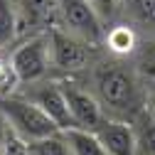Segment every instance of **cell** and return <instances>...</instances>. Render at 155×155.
I'll use <instances>...</instances> for the list:
<instances>
[{
    "instance_id": "cell-1",
    "label": "cell",
    "mask_w": 155,
    "mask_h": 155,
    "mask_svg": "<svg viewBox=\"0 0 155 155\" xmlns=\"http://www.w3.org/2000/svg\"><path fill=\"white\" fill-rule=\"evenodd\" d=\"M0 113L8 118L10 128L20 135L22 140L45 138V135H52V133L62 130L35 101L10 99V96H5V99L0 101Z\"/></svg>"
},
{
    "instance_id": "cell-2",
    "label": "cell",
    "mask_w": 155,
    "mask_h": 155,
    "mask_svg": "<svg viewBox=\"0 0 155 155\" xmlns=\"http://www.w3.org/2000/svg\"><path fill=\"white\" fill-rule=\"evenodd\" d=\"M96 86H99L101 101L113 111H133L138 106V84L128 71L118 67L101 69L96 76Z\"/></svg>"
},
{
    "instance_id": "cell-3",
    "label": "cell",
    "mask_w": 155,
    "mask_h": 155,
    "mask_svg": "<svg viewBox=\"0 0 155 155\" xmlns=\"http://www.w3.org/2000/svg\"><path fill=\"white\" fill-rule=\"evenodd\" d=\"M10 62L20 81H27V84L40 81L47 74L49 62H52V45L47 37H32L30 42L15 49Z\"/></svg>"
},
{
    "instance_id": "cell-4",
    "label": "cell",
    "mask_w": 155,
    "mask_h": 155,
    "mask_svg": "<svg viewBox=\"0 0 155 155\" xmlns=\"http://www.w3.org/2000/svg\"><path fill=\"white\" fill-rule=\"evenodd\" d=\"M59 12L71 35H76L86 45L101 42V37H104L101 22L96 17L94 8L89 5V0H59Z\"/></svg>"
},
{
    "instance_id": "cell-5",
    "label": "cell",
    "mask_w": 155,
    "mask_h": 155,
    "mask_svg": "<svg viewBox=\"0 0 155 155\" xmlns=\"http://www.w3.org/2000/svg\"><path fill=\"white\" fill-rule=\"evenodd\" d=\"M52 45V64L62 71H76L86 67L89 62V52L84 47V40H79L76 35H71L69 30H52L49 37Z\"/></svg>"
},
{
    "instance_id": "cell-6",
    "label": "cell",
    "mask_w": 155,
    "mask_h": 155,
    "mask_svg": "<svg viewBox=\"0 0 155 155\" xmlns=\"http://www.w3.org/2000/svg\"><path fill=\"white\" fill-rule=\"evenodd\" d=\"M30 101H35L62 130L74 128V118H71V111H69V101H67L64 86H59V84H42V86L35 89V94L30 96Z\"/></svg>"
},
{
    "instance_id": "cell-7",
    "label": "cell",
    "mask_w": 155,
    "mask_h": 155,
    "mask_svg": "<svg viewBox=\"0 0 155 155\" xmlns=\"http://www.w3.org/2000/svg\"><path fill=\"white\" fill-rule=\"evenodd\" d=\"M96 135L108 155H138V135L128 123L104 118V123L96 128Z\"/></svg>"
},
{
    "instance_id": "cell-8",
    "label": "cell",
    "mask_w": 155,
    "mask_h": 155,
    "mask_svg": "<svg viewBox=\"0 0 155 155\" xmlns=\"http://www.w3.org/2000/svg\"><path fill=\"white\" fill-rule=\"evenodd\" d=\"M67 94V101H69V111H71V118L76 128H86V130H96L104 123V113L99 101L94 99L91 94L76 89V86H64Z\"/></svg>"
},
{
    "instance_id": "cell-9",
    "label": "cell",
    "mask_w": 155,
    "mask_h": 155,
    "mask_svg": "<svg viewBox=\"0 0 155 155\" xmlns=\"http://www.w3.org/2000/svg\"><path fill=\"white\" fill-rule=\"evenodd\" d=\"M64 135H67V143H69L74 155H108L104 143L96 135V130H86V128L74 126V128H67Z\"/></svg>"
},
{
    "instance_id": "cell-10",
    "label": "cell",
    "mask_w": 155,
    "mask_h": 155,
    "mask_svg": "<svg viewBox=\"0 0 155 155\" xmlns=\"http://www.w3.org/2000/svg\"><path fill=\"white\" fill-rule=\"evenodd\" d=\"M27 150H30V155H74L69 143H67L64 130L45 135V138L27 140Z\"/></svg>"
},
{
    "instance_id": "cell-11",
    "label": "cell",
    "mask_w": 155,
    "mask_h": 155,
    "mask_svg": "<svg viewBox=\"0 0 155 155\" xmlns=\"http://www.w3.org/2000/svg\"><path fill=\"white\" fill-rule=\"evenodd\" d=\"M54 10H59V0H22V15L32 25L52 20Z\"/></svg>"
},
{
    "instance_id": "cell-12",
    "label": "cell",
    "mask_w": 155,
    "mask_h": 155,
    "mask_svg": "<svg viewBox=\"0 0 155 155\" xmlns=\"http://www.w3.org/2000/svg\"><path fill=\"white\" fill-rule=\"evenodd\" d=\"M17 32V15L12 0H0V47H5L15 40Z\"/></svg>"
},
{
    "instance_id": "cell-13",
    "label": "cell",
    "mask_w": 155,
    "mask_h": 155,
    "mask_svg": "<svg viewBox=\"0 0 155 155\" xmlns=\"http://www.w3.org/2000/svg\"><path fill=\"white\" fill-rule=\"evenodd\" d=\"M138 135V153L140 155H155V121L145 123Z\"/></svg>"
},
{
    "instance_id": "cell-14",
    "label": "cell",
    "mask_w": 155,
    "mask_h": 155,
    "mask_svg": "<svg viewBox=\"0 0 155 155\" xmlns=\"http://www.w3.org/2000/svg\"><path fill=\"white\" fill-rule=\"evenodd\" d=\"M108 47L116 52H128L133 47V32L128 27H118L108 35Z\"/></svg>"
},
{
    "instance_id": "cell-15",
    "label": "cell",
    "mask_w": 155,
    "mask_h": 155,
    "mask_svg": "<svg viewBox=\"0 0 155 155\" xmlns=\"http://www.w3.org/2000/svg\"><path fill=\"white\" fill-rule=\"evenodd\" d=\"M130 8L143 22L155 25V0H130Z\"/></svg>"
},
{
    "instance_id": "cell-16",
    "label": "cell",
    "mask_w": 155,
    "mask_h": 155,
    "mask_svg": "<svg viewBox=\"0 0 155 155\" xmlns=\"http://www.w3.org/2000/svg\"><path fill=\"white\" fill-rule=\"evenodd\" d=\"M140 71L150 79H155V42H150L140 52Z\"/></svg>"
},
{
    "instance_id": "cell-17",
    "label": "cell",
    "mask_w": 155,
    "mask_h": 155,
    "mask_svg": "<svg viewBox=\"0 0 155 155\" xmlns=\"http://www.w3.org/2000/svg\"><path fill=\"white\" fill-rule=\"evenodd\" d=\"M3 155H30V150H27V140H22L20 135L12 130L10 138H8V145H5V153H3Z\"/></svg>"
},
{
    "instance_id": "cell-18",
    "label": "cell",
    "mask_w": 155,
    "mask_h": 155,
    "mask_svg": "<svg viewBox=\"0 0 155 155\" xmlns=\"http://www.w3.org/2000/svg\"><path fill=\"white\" fill-rule=\"evenodd\" d=\"M10 133H12V128H10L8 118H5L3 113H0V155L5 153V145H8V138H10Z\"/></svg>"
},
{
    "instance_id": "cell-19",
    "label": "cell",
    "mask_w": 155,
    "mask_h": 155,
    "mask_svg": "<svg viewBox=\"0 0 155 155\" xmlns=\"http://www.w3.org/2000/svg\"><path fill=\"white\" fill-rule=\"evenodd\" d=\"M150 111H153V116H155V94L150 96Z\"/></svg>"
}]
</instances>
